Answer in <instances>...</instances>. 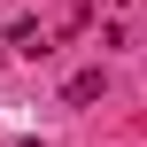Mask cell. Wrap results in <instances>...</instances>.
<instances>
[{"label":"cell","mask_w":147,"mask_h":147,"mask_svg":"<svg viewBox=\"0 0 147 147\" xmlns=\"http://www.w3.org/2000/svg\"><path fill=\"white\" fill-rule=\"evenodd\" d=\"M0 31H8V23H0Z\"/></svg>","instance_id":"cell-4"},{"label":"cell","mask_w":147,"mask_h":147,"mask_svg":"<svg viewBox=\"0 0 147 147\" xmlns=\"http://www.w3.org/2000/svg\"><path fill=\"white\" fill-rule=\"evenodd\" d=\"M16 147H39V140H16Z\"/></svg>","instance_id":"cell-3"},{"label":"cell","mask_w":147,"mask_h":147,"mask_svg":"<svg viewBox=\"0 0 147 147\" xmlns=\"http://www.w3.org/2000/svg\"><path fill=\"white\" fill-rule=\"evenodd\" d=\"M101 85H109V78H101V70H78V78H70V85H62V101H101Z\"/></svg>","instance_id":"cell-2"},{"label":"cell","mask_w":147,"mask_h":147,"mask_svg":"<svg viewBox=\"0 0 147 147\" xmlns=\"http://www.w3.org/2000/svg\"><path fill=\"white\" fill-rule=\"evenodd\" d=\"M0 54L39 62V54H54V39H47V23H31V16H23V23H8V31H0Z\"/></svg>","instance_id":"cell-1"}]
</instances>
